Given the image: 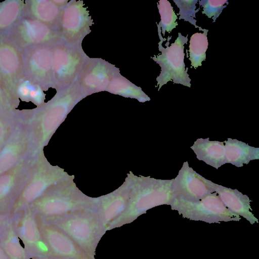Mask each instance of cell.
<instances>
[{"mask_svg":"<svg viewBox=\"0 0 259 259\" xmlns=\"http://www.w3.org/2000/svg\"><path fill=\"white\" fill-rule=\"evenodd\" d=\"M57 91L50 101L40 106L18 111L19 120L30 134L32 157L42 150L65 105L76 103L87 96L77 82Z\"/></svg>","mask_w":259,"mask_h":259,"instance_id":"cell-1","label":"cell"},{"mask_svg":"<svg viewBox=\"0 0 259 259\" xmlns=\"http://www.w3.org/2000/svg\"><path fill=\"white\" fill-rule=\"evenodd\" d=\"M158 33L160 41L158 42V50L161 54L158 56L154 55L151 58L161 67V71L159 76L156 78L157 81V87L159 86L158 91L166 84L168 81H172L175 83L181 84L187 87H191V79L188 74V68H185L184 63L185 53L184 45L187 44L188 35L184 36L180 32L175 41L168 46L169 40L171 36L168 37L167 41L165 44L164 48L162 44L166 40L161 35L160 27L157 24Z\"/></svg>","mask_w":259,"mask_h":259,"instance_id":"cell-2","label":"cell"},{"mask_svg":"<svg viewBox=\"0 0 259 259\" xmlns=\"http://www.w3.org/2000/svg\"><path fill=\"white\" fill-rule=\"evenodd\" d=\"M90 58L81 44L61 40L52 46L53 88L57 90L76 82Z\"/></svg>","mask_w":259,"mask_h":259,"instance_id":"cell-3","label":"cell"},{"mask_svg":"<svg viewBox=\"0 0 259 259\" xmlns=\"http://www.w3.org/2000/svg\"><path fill=\"white\" fill-rule=\"evenodd\" d=\"M43 219L64 232L85 253L95 258L97 246L106 231L100 220L80 216Z\"/></svg>","mask_w":259,"mask_h":259,"instance_id":"cell-4","label":"cell"},{"mask_svg":"<svg viewBox=\"0 0 259 259\" xmlns=\"http://www.w3.org/2000/svg\"><path fill=\"white\" fill-rule=\"evenodd\" d=\"M170 205L171 209L177 210L183 218L191 220L219 223L241 220L239 215L234 213L224 205L215 192L196 201L175 196Z\"/></svg>","mask_w":259,"mask_h":259,"instance_id":"cell-5","label":"cell"},{"mask_svg":"<svg viewBox=\"0 0 259 259\" xmlns=\"http://www.w3.org/2000/svg\"><path fill=\"white\" fill-rule=\"evenodd\" d=\"M3 32L22 51L35 46H52L63 40L57 28L26 16Z\"/></svg>","mask_w":259,"mask_h":259,"instance_id":"cell-6","label":"cell"},{"mask_svg":"<svg viewBox=\"0 0 259 259\" xmlns=\"http://www.w3.org/2000/svg\"><path fill=\"white\" fill-rule=\"evenodd\" d=\"M24 78L22 50L5 32L0 31V80L8 95L18 104L15 92Z\"/></svg>","mask_w":259,"mask_h":259,"instance_id":"cell-7","label":"cell"},{"mask_svg":"<svg viewBox=\"0 0 259 259\" xmlns=\"http://www.w3.org/2000/svg\"><path fill=\"white\" fill-rule=\"evenodd\" d=\"M93 20L82 1H71L63 7L58 26L62 39L72 44H81L89 34Z\"/></svg>","mask_w":259,"mask_h":259,"instance_id":"cell-8","label":"cell"},{"mask_svg":"<svg viewBox=\"0 0 259 259\" xmlns=\"http://www.w3.org/2000/svg\"><path fill=\"white\" fill-rule=\"evenodd\" d=\"M55 175L48 164L42 150L36 156L26 184L12 211L19 213L42 196L53 183Z\"/></svg>","mask_w":259,"mask_h":259,"instance_id":"cell-9","label":"cell"},{"mask_svg":"<svg viewBox=\"0 0 259 259\" xmlns=\"http://www.w3.org/2000/svg\"><path fill=\"white\" fill-rule=\"evenodd\" d=\"M15 227L29 256L53 259L50 250L40 232L36 212L30 207L16 213Z\"/></svg>","mask_w":259,"mask_h":259,"instance_id":"cell-10","label":"cell"},{"mask_svg":"<svg viewBox=\"0 0 259 259\" xmlns=\"http://www.w3.org/2000/svg\"><path fill=\"white\" fill-rule=\"evenodd\" d=\"M35 156L30 155L0 176V213H12L30 175Z\"/></svg>","mask_w":259,"mask_h":259,"instance_id":"cell-11","label":"cell"},{"mask_svg":"<svg viewBox=\"0 0 259 259\" xmlns=\"http://www.w3.org/2000/svg\"><path fill=\"white\" fill-rule=\"evenodd\" d=\"M52 46H35L22 51L25 78L45 90L53 88Z\"/></svg>","mask_w":259,"mask_h":259,"instance_id":"cell-12","label":"cell"},{"mask_svg":"<svg viewBox=\"0 0 259 259\" xmlns=\"http://www.w3.org/2000/svg\"><path fill=\"white\" fill-rule=\"evenodd\" d=\"M37 220L40 232L50 250L53 259H95L85 253L64 232L38 214Z\"/></svg>","mask_w":259,"mask_h":259,"instance_id":"cell-13","label":"cell"},{"mask_svg":"<svg viewBox=\"0 0 259 259\" xmlns=\"http://www.w3.org/2000/svg\"><path fill=\"white\" fill-rule=\"evenodd\" d=\"M120 73L114 65L100 58H90L77 82L87 95L106 90L114 77Z\"/></svg>","mask_w":259,"mask_h":259,"instance_id":"cell-14","label":"cell"},{"mask_svg":"<svg viewBox=\"0 0 259 259\" xmlns=\"http://www.w3.org/2000/svg\"><path fill=\"white\" fill-rule=\"evenodd\" d=\"M172 188L176 196L196 201L214 192L208 180L198 174L184 162L177 176L174 179Z\"/></svg>","mask_w":259,"mask_h":259,"instance_id":"cell-15","label":"cell"},{"mask_svg":"<svg viewBox=\"0 0 259 259\" xmlns=\"http://www.w3.org/2000/svg\"><path fill=\"white\" fill-rule=\"evenodd\" d=\"M30 149L29 133L19 120L10 137L0 150V176L30 155Z\"/></svg>","mask_w":259,"mask_h":259,"instance_id":"cell-16","label":"cell"},{"mask_svg":"<svg viewBox=\"0 0 259 259\" xmlns=\"http://www.w3.org/2000/svg\"><path fill=\"white\" fill-rule=\"evenodd\" d=\"M208 182L224 205L231 211L243 217L251 224L258 222L251 211L250 200L248 196L243 194L237 189H232L218 185L209 180Z\"/></svg>","mask_w":259,"mask_h":259,"instance_id":"cell-17","label":"cell"},{"mask_svg":"<svg viewBox=\"0 0 259 259\" xmlns=\"http://www.w3.org/2000/svg\"><path fill=\"white\" fill-rule=\"evenodd\" d=\"M199 160L218 169L225 162L224 144L218 141H210L209 138H199L190 147Z\"/></svg>","mask_w":259,"mask_h":259,"instance_id":"cell-18","label":"cell"},{"mask_svg":"<svg viewBox=\"0 0 259 259\" xmlns=\"http://www.w3.org/2000/svg\"><path fill=\"white\" fill-rule=\"evenodd\" d=\"M25 2L24 16L32 17L58 29L59 18L63 7L58 6L54 1L33 0Z\"/></svg>","mask_w":259,"mask_h":259,"instance_id":"cell-19","label":"cell"},{"mask_svg":"<svg viewBox=\"0 0 259 259\" xmlns=\"http://www.w3.org/2000/svg\"><path fill=\"white\" fill-rule=\"evenodd\" d=\"M225 162L240 167L253 160L259 159V148L237 139L228 138L224 142Z\"/></svg>","mask_w":259,"mask_h":259,"instance_id":"cell-20","label":"cell"},{"mask_svg":"<svg viewBox=\"0 0 259 259\" xmlns=\"http://www.w3.org/2000/svg\"><path fill=\"white\" fill-rule=\"evenodd\" d=\"M16 215V213L0 234V242L9 259H29L15 227Z\"/></svg>","mask_w":259,"mask_h":259,"instance_id":"cell-21","label":"cell"},{"mask_svg":"<svg viewBox=\"0 0 259 259\" xmlns=\"http://www.w3.org/2000/svg\"><path fill=\"white\" fill-rule=\"evenodd\" d=\"M26 2L9 0L0 3V31H5L24 16Z\"/></svg>","mask_w":259,"mask_h":259,"instance_id":"cell-22","label":"cell"},{"mask_svg":"<svg viewBox=\"0 0 259 259\" xmlns=\"http://www.w3.org/2000/svg\"><path fill=\"white\" fill-rule=\"evenodd\" d=\"M106 91L124 97L135 98L142 102L150 100L140 87L132 83L120 73L114 77Z\"/></svg>","mask_w":259,"mask_h":259,"instance_id":"cell-23","label":"cell"},{"mask_svg":"<svg viewBox=\"0 0 259 259\" xmlns=\"http://www.w3.org/2000/svg\"><path fill=\"white\" fill-rule=\"evenodd\" d=\"M44 91L39 84L24 78L18 85L15 96L19 101L31 102L37 107L45 103L46 94Z\"/></svg>","mask_w":259,"mask_h":259,"instance_id":"cell-24","label":"cell"},{"mask_svg":"<svg viewBox=\"0 0 259 259\" xmlns=\"http://www.w3.org/2000/svg\"><path fill=\"white\" fill-rule=\"evenodd\" d=\"M203 33L197 32L193 34L190 37L189 45V58L192 67L196 69L202 65V62L206 59V52L208 48V42L207 33L208 30L198 28Z\"/></svg>","mask_w":259,"mask_h":259,"instance_id":"cell-25","label":"cell"},{"mask_svg":"<svg viewBox=\"0 0 259 259\" xmlns=\"http://www.w3.org/2000/svg\"><path fill=\"white\" fill-rule=\"evenodd\" d=\"M19 122L18 110L0 108V150Z\"/></svg>","mask_w":259,"mask_h":259,"instance_id":"cell-26","label":"cell"},{"mask_svg":"<svg viewBox=\"0 0 259 259\" xmlns=\"http://www.w3.org/2000/svg\"><path fill=\"white\" fill-rule=\"evenodd\" d=\"M157 7L160 15V21L158 25L160 27L164 36L166 31L170 33L178 25L176 22L178 17L167 0L159 1Z\"/></svg>","mask_w":259,"mask_h":259,"instance_id":"cell-27","label":"cell"},{"mask_svg":"<svg viewBox=\"0 0 259 259\" xmlns=\"http://www.w3.org/2000/svg\"><path fill=\"white\" fill-rule=\"evenodd\" d=\"M174 2L179 8V20L183 19L185 21L189 22L195 28L199 27L196 25V13L199 11V9L196 10V4L198 2V0H174Z\"/></svg>","mask_w":259,"mask_h":259,"instance_id":"cell-28","label":"cell"},{"mask_svg":"<svg viewBox=\"0 0 259 259\" xmlns=\"http://www.w3.org/2000/svg\"><path fill=\"white\" fill-rule=\"evenodd\" d=\"M199 5L203 8L202 13L208 18H212L214 22L228 4L227 0H201L198 1Z\"/></svg>","mask_w":259,"mask_h":259,"instance_id":"cell-29","label":"cell"},{"mask_svg":"<svg viewBox=\"0 0 259 259\" xmlns=\"http://www.w3.org/2000/svg\"><path fill=\"white\" fill-rule=\"evenodd\" d=\"M19 104L13 101L5 90L0 80V108L9 110L17 109Z\"/></svg>","mask_w":259,"mask_h":259,"instance_id":"cell-30","label":"cell"},{"mask_svg":"<svg viewBox=\"0 0 259 259\" xmlns=\"http://www.w3.org/2000/svg\"><path fill=\"white\" fill-rule=\"evenodd\" d=\"M15 215V214L12 213L4 214L0 213V234Z\"/></svg>","mask_w":259,"mask_h":259,"instance_id":"cell-31","label":"cell"},{"mask_svg":"<svg viewBox=\"0 0 259 259\" xmlns=\"http://www.w3.org/2000/svg\"><path fill=\"white\" fill-rule=\"evenodd\" d=\"M0 259H9L0 242Z\"/></svg>","mask_w":259,"mask_h":259,"instance_id":"cell-32","label":"cell"}]
</instances>
